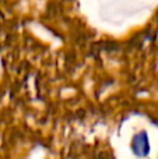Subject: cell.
<instances>
[{"mask_svg":"<svg viewBox=\"0 0 158 159\" xmlns=\"http://www.w3.org/2000/svg\"><path fill=\"white\" fill-rule=\"evenodd\" d=\"M150 138L146 131H140L132 138V151L136 157L144 158L150 154Z\"/></svg>","mask_w":158,"mask_h":159,"instance_id":"6da1fadb","label":"cell"}]
</instances>
